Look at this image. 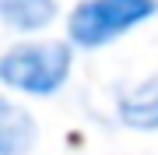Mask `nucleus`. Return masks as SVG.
Listing matches in <instances>:
<instances>
[{
	"label": "nucleus",
	"instance_id": "nucleus-1",
	"mask_svg": "<svg viewBox=\"0 0 158 155\" xmlns=\"http://www.w3.org/2000/svg\"><path fill=\"white\" fill-rule=\"evenodd\" d=\"M158 11V0H85L74 7L67 32L77 46L98 50L106 42L119 39L123 32L137 28Z\"/></svg>",
	"mask_w": 158,
	"mask_h": 155
},
{
	"label": "nucleus",
	"instance_id": "nucleus-2",
	"mask_svg": "<svg viewBox=\"0 0 158 155\" xmlns=\"http://www.w3.org/2000/svg\"><path fill=\"white\" fill-rule=\"evenodd\" d=\"M70 74V50L63 42L42 46H14L0 60V78L7 88L28 95H53Z\"/></svg>",
	"mask_w": 158,
	"mask_h": 155
},
{
	"label": "nucleus",
	"instance_id": "nucleus-3",
	"mask_svg": "<svg viewBox=\"0 0 158 155\" xmlns=\"http://www.w3.org/2000/svg\"><path fill=\"white\" fill-rule=\"evenodd\" d=\"M119 120L134 131H158V78H148L130 92H123Z\"/></svg>",
	"mask_w": 158,
	"mask_h": 155
},
{
	"label": "nucleus",
	"instance_id": "nucleus-4",
	"mask_svg": "<svg viewBox=\"0 0 158 155\" xmlns=\"http://www.w3.org/2000/svg\"><path fill=\"white\" fill-rule=\"evenodd\" d=\"M0 14L18 32H35L56 18V4L53 0H0Z\"/></svg>",
	"mask_w": 158,
	"mask_h": 155
},
{
	"label": "nucleus",
	"instance_id": "nucleus-5",
	"mask_svg": "<svg viewBox=\"0 0 158 155\" xmlns=\"http://www.w3.org/2000/svg\"><path fill=\"white\" fill-rule=\"evenodd\" d=\"M35 138V123L18 106H0V155H21Z\"/></svg>",
	"mask_w": 158,
	"mask_h": 155
}]
</instances>
